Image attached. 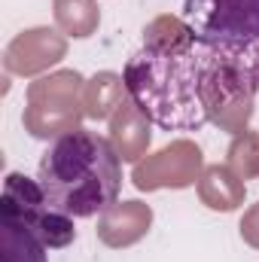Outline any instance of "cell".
<instances>
[{
	"label": "cell",
	"mask_w": 259,
	"mask_h": 262,
	"mask_svg": "<svg viewBox=\"0 0 259 262\" xmlns=\"http://www.w3.org/2000/svg\"><path fill=\"white\" fill-rule=\"evenodd\" d=\"M0 262H46L43 238L6 210H0Z\"/></svg>",
	"instance_id": "12"
},
{
	"label": "cell",
	"mask_w": 259,
	"mask_h": 262,
	"mask_svg": "<svg viewBox=\"0 0 259 262\" xmlns=\"http://www.w3.org/2000/svg\"><path fill=\"white\" fill-rule=\"evenodd\" d=\"M241 238L253 247V250H259V201L256 204H250L247 210H244V216H241Z\"/></svg>",
	"instance_id": "15"
},
{
	"label": "cell",
	"mask_w": 259,
	"mask_h": 262,
	"mask_svg": "<svg viewBox=\"0 0 259 262\" xmlns=\"http://www.w3.org/2000/svg\"><path fill=\"white\" fill-rule=\"evenodd\" d=\"M180 18L259 92V0H186Z\"/></svg>",
	"instance_id": "3"
},
{
	"label": "cell",
	"mask_w": 259,
	"mask_h": 262,
	"mask_svg": "<svg viewBox=\"0 0 259 262\" xmlns=\"http://www.w3.org/2000/svg\"><path fill=\"white\" fill-rule=\"evenodd\" d=\"M82 89L85 79L76 70H55L40 76L28 85V107H25V131L40 140H58L79 128L82 110Z\"/></svg>",
	"instance_id": "4"
},
{
	"label": "cell",
	"mask_w": 259,
	"mask_h": 262,
	"mask_svg": "<svg viewBox=\"0 0 259 262\" xmlns=\"http://www.w3.org/2000/svg\"><path fill=\"white\" fill-rule=\"evenodd\" d=\"M67 55V37L52 28H31L9 40L3 67L15 76H37Z\"/></svg>",
	"instance_id": "7"
},
{
	"label": "cell",
	"mask_w": 259,
	"mask_h": 262,
	"mask_svg": "<svg viewBox=\"0 0 259 262\" xmlns=\"http://www.w3.org/2000/svg\"><path fill=\"white\" fill-rule=\"evenodd\" d=\"M201 149L192 140H174L162 146L159 152L140 159L131 171V183L140 192H156V189H183L192 186L201 177Z\"/></svg>",
	"instance_id": "6"
},
{
	"label": "cell",
	"mask_w": 259,
	"mask_h": 262,
	"mask_svg": "<svg viewBox=\"0 0 259 262\" xmlns=\"http://www.w3.org/2000/svg\"><path fill=\"white\" fill-rule=\"evenodd\" d=\"M229 168L241 177V180H253L259 177V131H241L232 137L229 143Z\"/></svg>",
	"instance_id": "14"
},
{
	"label": "cell",
	"mask_w": 259,
	"mask_h": 262,
	"mask_svg": "<svg viewBox=\"0 0 259 262\" xmlns=\"http://www.w3.org/2000/svg\"><path fill=\"white\" fill-rule=\"evenodd\" d=\"M128 98L165 131H198L207 125L201 104V55L189 25L159 15L143 28V46L125 61Z\"/></svg>",
	"instance_id": "1"
},
{
	"label": "cell",
	"mask_w": 259,
	"mask_h": 262,
	"mask_svg": "<svg viewBox=\"0 0 259 262\" xmlns=\"http://www.w3.org/2000/svg\"><path fill=\"white\" fill-rule=\"evenodd\" d=\"M110 137L76 128L52 140L43 152L37 180L43 192L70 216H95L116 204L122 165Z\"/></svg>",
	"instance_id": "2"
},
{
	"label": "cell",
	"mask_w": 259,
	"mask_h": 262,
	"mask_svg": "<svg viewBox=\"0 0 259 262\" xmlns=\"http://www.w3.org/2000/svg\"><path fill=\"white\" fill-rule=\"evenodd\" d=\"M52 15L58 31L73 40L92 37L101 25V12L95 0H52Z\"/></svg>",
	"instance_id": "13"
},
{
	"label": "cell",
	"mask_w": 259,
	"mask_h": 262,
	"mask_svg": "<svg viewBox=\"0 0 259 262\" xmlns=\"http://www.w3.org/2000/svg\"><path fill=\"white\" fill-rule=\"evenodd\" d=\"M244 180L229 165H207L198 177V198L210 210H235L244 204Z\"/></svg>",
	"instance_id": "10"
},
{
	"label": "cell",
	"mask_w": 259,
	"mask_h": 262,
	"mask_svg": "<svg viewBox=\"0 0 259 262\" xmlns=\"http://www.w3.org/2000/svg\"><path fill=\"white\" fill-rule=\"evenodd\" d=\"M153 226V210L143 201H116L98 216V238L107 247H131Z\"/></svg>",
	"instance_id": "8"
},
{
	"label": "cell",
	"mask_w": 259,
	"mask_h": 262,
	"mask_svg": "<svg viewBox=\"0 0 259 262\" xmlns=\"http://www.w3.org/2000/svg\"><path fill=\"white\" fill-rule=\"evenodd\" d=\"M0 210L18 216L34 235L43 238L46 247L61 250L76 238L73 216L64 213L52 198L43 192L40 180H31L18 171H9L3 180V195H0Z\"/></svg>",
	"instance_id": "5"
},
{
	"label": "cell",
	"mask_w": 259,
	"mask_h": 262,
	"mask_svg": "<svg viewBox=\"0 0 259 262\" xmlns=\"http://www.w3.org/2000/svg\"><path fill=\"white\" fill-rule=\"evenodd\" d=\"M153 131H149V119L143 116V110L125 98V104L110 116V143L119 152L122 162H140L149 149Z\"/></svg>",
	"instance_id": "9"
},
{
	"label": "cell",
	"mask_w": 259,
	"mask_h": 262,
	"mask_svg": "<svg viewBox=\"0 0 259 262\" xmlns=\"http://www.w3.org/2000/svg\"><path fill=\"white\" fill-rule=\"evenodd\" d=\"M128 98V85L125 76L113 73V70H101L92 79H85L82 89V110L89 119H110Z\"/></svg>",
	"instance_id": "11"
}]
</instances>
